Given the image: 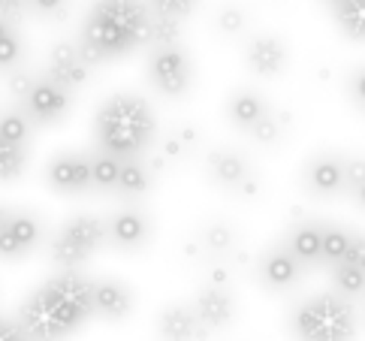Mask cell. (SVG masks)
Listing matches in <instances>:
<instances>
[{"label": "cell", "instance_id": "46", "mask_svg": "<svg viewBox=\"0 0 365 341\" xmlns=\"http://www.w3.org/2000/svg\"><path fill=\"white\" fill-rule=\"evenodd\" d=\"M31 341H34V338H31Z\"/></svg>", "mask_w": 365, "mask_h": 341}, {"label": "cell", "instance_id": "27", "mask_svg": "<svg viewBox=\"0 0 365 341\" xmlns=\"http://www.w3.org/2000/svg\"><path fill=\"white\" fill-rule=\"evenodd\" d=\"M24 166H28V146H16L0 133V185L21 178Z\"/></svg>", "mask_w": 365, "mask_h": 341}, {"label": "cell", "instance_id": "38", "mask_svg": "<svg viewBox=\"0 0 365 341\" xmlns=\"http://www.w3.org/2000/svg\"><path fill=\"white\" fill-rule=\"evenodd\" d=\"M347 94H350V100H354L356 106L365 112V63L350 73V78H347Z\"/></svg>", "mask_w": 365, "mask_h": 341}, {"label": "cell", "instance_id": "6", "mask_svg": "<svg viewBox=\"0 0 365 341\" xmlns=\"http://www.w3.org/2000/svg\"><path fill=\"white\" fill-rule=\"evenodd\" d=\"M148 82L158 94L169 100H181L193 85V63L181 43L173 46H154L148 55Z\"/></svg>", "mask_w": 365, "mask_h": 341}, {"label": "cell", "instance_id": "37", "mask_svg": "<svg viewBox=\"0 0 365 341\" xmlns=\"http://www.w3.org/2000/svg\"><path fill=\"white\" fill-rule=\"evenodd\" d=\"M158 146H160V154L166 157L169 163H175V161H185V157L190 154V151H187L185 146H181V139H178V136L173 133V130H169V133H166V136H163V139L158 142Z\"/></svg>", "mask_w": 365, "mask_h": 341}, {"label": "cell", "instance_id": "32", "mask_svg": "<svg viewBox=\"0 0 365 341\" xmlns=\"http://www.w3.org/2000/svg\"><path fill=\"white\" fill-rule=\"evenodd\" d=\"M181 39V21L169 16H154L151 12V31H148V46H173Z\"/></svg>", "mask_w": 365, "mask_h": 341}, {"label": "cell", "instance_id": "4", "mask_svg": "<svg viewBox=\"0 0 365 341\" xmlns=\"http://www.w3.org/2000/svg\"><path fill=\"white\" fill-rule=\"evenodd\" d=\"M290 332L296 341H354L356 338L354 299L341 296L338 290L302 299L290 314Z\"/></svg>", "mask_w": 365, "mask_h": 341}, {"label": "cell", "instance_id": "24", "mask_svg": "<svg viewBox=\"0 0 365 341\" xmlns=\"http://www.w3.org/2000/svg\"><path fill=\"white\" fill-rule=\"evenodd\" d=\"M329 275H332V287L341 296H347V299L365 296V269L347 263V260H338V263L329 266Z\"/></svg>", "mask_w": 365, "mask_h": 341}, {"label": "cell", "instance_id": "34", "mask_svg": "<svg viewBox=\"0 0 365 341\" xmlns=\"http://www.w3.org/2000/svg\"><path fill=\"white\" fill-rule=\"evenodd\" d=\"M34 82H36V76L31 70H24L21 63L19 67H12V70H6V91H9V97H16L19 103H24V97L31 94Z\"/></svg>", "mask_w": 365, "mask_h": 341}, {"label": "cell", "instance_id": "10", "mask_svg": "<svg viewBox=\"0 0 365 341\" xmlns=\"http://www.w3.org/2000/svg\"><path fill=\"white\" fill-rule=\"evenodd\" d=\"M151 235V220L139 205L118 208L106 220V245H112L115 251H139Z\"/></svg>", "mask_w": 365, "mask_h": 341}, {"label": "cell", "instance_id": "2", "mask_svg": "<svg viewBox=\"0 0 365 341\" xmlns=\"http://www.w3.org/2000/svg\"><path fill=\"white\" fill-rule=\"evenodd\" d=\"M151 9L145 0H97L82 21L79 55L88 67L118 61L148 46Z\"/></svg>", "mask_w": 365, "mask_h": 341}, {"label": "cell", "instance_id": "13", "mask_svg": "<svg viewBox=\"0 0 365 341\" xmlns=\"http://www.w3.org/2000/svg\"><path fill=\"white\" fill-rule=\"evenodd\" d=\"M43 239V224L34 212H16L6 220V227L0 230V260H21L31 254Z\"/></svg>", "mask_w": 365, "mask_h": 341}, {"label": "cell", "instance_id": "16", "mask_svg": "<svg viewBox=\"0 0 365 341\" xmlns=\"http://www.w3.org/2000/svg\"><path fill=\"white\" fill-rule=\"evenodd\" d=\"M158 335L163 341H205L212 332H208L205 326L200 323L193 305L169 302L160 311V317H158Z\"/></svg>", "mask_w": 365, "mask_h": 341}, {"label": "cell", "instance_id": "29", "mask_svg": "<svg viewBox=\"0 0 365 341\" xmlns=\"http://www.w3.org/2000/svg\"><path fill=\"white\" fill-rule=\"evenodd\" d=\"M284 124H287V115L269 109L263 118H259V121L251 124L247 136H251L257 146H278V142L284 139Z\"/></svg>", "mask_w": 365, "mask_h": 341}, {"label": "cell", "instance_id": "8", "mask_svg": "<svg viewBox=\"0 0 365 341\" xmlns=\"http://www.w3.org/2000/svg\"><path fill=\"white\" fill-rule=\"evenodd\" d=\"M91 73H94V67H88L82 61L79 46L70 43V39H61V43L48 49V63H46L43 76H48L51 82H58L61 88L79 91L91 82Z\"/></svg>", "mask_w": 365, "mask_h": 341}, {"label": "cell", "instance_id": "18", "mask_svg": "<svg viewBox=\"0 0 365 341\" xmlns=\"http://www.w3.org/2000/svg\"><path fill=\"white\" fill-rule=\"evenodd\" d=\"M205 169H208V178H212L217 188L232 190V193H236L239 185H245V181L251 178V163H247V157L232 151V148L212 151L205 157Z\"/></svg>", "mask_w": 365, "mask_h": 341}, {"label": "cell", "instance_id": "5", "mask_svg": "<svg viewBox=\"0 0 365 341\" xmlns=\"http://www.w3.org/2000/svg\"><path fill=\"white\" fill-rule=\"evenodd\" d=\"M103 245H106V220L97 215H76L51 239L48 254L58 269H82Z\"/></svg>", "mask_w": 365, "mask_h": 341}, {"label": "cell", "instance_id": "1", "mask_svg": "<svg viewBox=\"0 0 365 341\" xmlns=\"http://www.w3.org/2000/svg\"><path fill=\"white\" fill-rule=\"evenodd\" d=\"M94 317V278L79 269H61L24 299L19 326L34 341H63Z\"/></svg>", "mask_w": 365, "mask_h": 341}, {"label": "cell", "instance_id": "41", "mask_svg": "<svg viewBox=\"0 0 365 341\" xmlns=\"http://www.w3.org/2000/svg\"><path fill=\"white\" fill-rule=\"evenodd\" d=\"M173 133L181 139V146H185L187 151H193V148L200 146V130L193 127V124H175V127H173Z\"/></svg>", "mask_w": 365, "mask_h": 341}, {"label": "cell", "instance_id": "28", "mask_svg": "<svg viewBox=\"0 0 365 341\" xmlns=\"http://www.w3.org/2000/svg\"><path fill=\"white\" fill-rule=\"evenodd\" d=\"M21 58H24V43L16 31V21L0 16V73L19 67Z\"/></svg>", "mask_w": 365, "mask_h": 341}, {"label": "cell", "instance_id": "23", "mask_svg": "<svg viewBox=\"0 0 365 341\" xmlns=\"http://www.w3.org/2000/svg\"><path fill=\"white\" fill-rule=\"evenodd\" d=\"M118 173H121V157L109 151H97L91 157V190L112 193L115 185H118Z\"/></svg>", "mask_w": 365, "mask_h": 341}, {"label": "cell", "instance_id": "45", "mask_svg": "<svg viewBox=\"0 0 365 341\" xmlns=\"http://www.w3.org/2000/svg\"><path fill=\"white\" fill-rule=\"evenodd\" d=\"M320 4H323L326 9H332V6H338V4H341V0H320Z\"/></svg>", "mask_w": 365, "mask_h": 341}, {"label": "cell", "instance_id": "12", "mask_svg": "<svg viewBox=\"0 0 365 341\" xmlns=\"http://www.w3.org/2000/svg\"><path fill=\"white\" fill-rule=\"evenodd\" d=\"M290 51L275 34H257L245 43V67L259 78H275L287 70Z\"/></svg>", "mask_w": 365, "mask_h": 341}, {"label": "cell", "instance_id": "26", "mask_svg": "<svg viewBox=\"0 0 365 341\" xmlns=\"http://www.w3.org/2000/svg\"><path fill=\"white\" fill-rule=\"evenodd\" d=\"M236 230L227 220H212V224H205L202 230V248L208 251V257H227L232 248H236Z\"/></svg>", "mask_w": 365, "mask_h": 341}, {"label": "cell", "instance_id": "43", "mask_svg": "<svg viewBox=\"0 0 365 341\" xmlns=\"http://www.w3.org/2000/svg\"><path fill=\"white\" fill-rule=\"evenodd\" d=\"M347 196H350V200H354V203L362 208V212H365V181H362V185H356Z\"/></svg>", "mask_w": 365, "mask_h": 341}, {"label": "cell", "instance_id": "14", "mask_svg": "<svg viewBox=\"0 0 365 341\" xmlns=\"http://www.w3.org/2000/svg\"><path fill=\"white\" fill-rule=\"evenodd\" d=\"M302 185L317 200L344 193V157L338 154H314L302 169Z\"/></svg>", "mask_w": 365, "mask_h": 341}, {"label": "cell", "instance_id": "30", "mask_svg": "<svg viewBox=\"0 0 365 341\" xmlns=\"http://www.w3.org/2000/svg\"><path fill=\"white\" fill-rule=\"evenodd\" d=\"M215 31L220 36H242L247 31V12L239 4H224L215 12Z\"/></svg>", "mask_w": 365, "mask_h": 341}, {"label": "cell", "instance_id": "39", "mask_svg": "<svg viewBox=\"0 0 365 341\" xmlns=\"http://www.w3.org/2000/svg\"><path fill=\"white\" fill-rule=\"evenodd\" d=\"M344 260L347 263H354V266H359V269H365V233L350 230V245H347Z\"/></svg>", "mask_w": 365, "mask_h": 341}, {"label": "cell", "instance_id": "7", "mask_svg": "<svg viewBox=\"0 0 365 341\" xmlns=\"http://www.w3.org/2000/svg\"><path fill=\"white\" fill-rule=\"evenodd\" d=\"M70 103H73V91L61 88L58 82H51L48 76H40L34 82L31 94L24 97L21 109H24V115L31 118V124L48 127V124H58V121L67 118Z\"/></svg>", "mask_w": 365, "mask_h": 341}, {"label": "cell", "instance_id": "42", "mask_svg": "<svg viewBox=\"0 0 365 341\" xmlns=\"http://www.w3.org/2000/svg\"><path fill=\"white\" fill-rule=\"evenodd\" d=\"M28 12V0H0V16L9 21H19Z\"/></svg>", "mask_w": 365, "mask_h": 341}, {"label": "cell", "instance_id": "20", "mask_svg": "<svg viewBox=\"0 0 365 341\" xmlns=\"http://www.w3.org/2000/svg\"><path fill=\"white\" fill-rule=\"evenodd\" d=\"M272 106L266 103V97L259 94V91L254 88H239V91H232V97L227 100V121L242 130V133H247L251 130L254 121H259Z\"/></svg>", "mask_w": 365, "mask_h": 341}, {"label": "cell", "instance_id": "3", "mask_svg": "<svg viewBox=\"0 0 365 341\" xmlns=\"http://www.w3.org/2000/svg\"><path fill=\"white\" fill-rule=\"evenodd\" d=\"M154 133H158V118H154L145 97L139 94H112L94 118V136L100 151L115 157H139L145 151Z\"/></svg>", "mask_w": 365, "mask_h": 341}, {"label": "cell", "instance_id": "31", "mask_svg": "<svg viewBox=\"0 0 365 341\" xmlns=\"http://www.w3.org/2000/svg\"><path fill=\"white\" fill-rule=\"evenodd\" d=\"M31 118L24 112H4L0 115V133H4L9 142L16 146H28L31 142Z\"/></svg>", "mask_w": 365, "mask_h": 341}, {"label": "cell", "instance_id": "33", "mask_svg": "<svg viewBox=\"0 0 365 341\" xmlns=\"http://www.w3.org/2000/svg\"><path fill=\"white\" fill-rule=\"evenodd\" d=\"M148 9L154 16H169V19H178L185 21L193 9H197L200 0H145Z\"/></svg>", "mask_w": 365, "mask_h": 341}, {"label": "cell", "instance_id": "19", "mask_svg": "<svg viewBox=\"0 0 365 341\" xmlns=\"http://www.w3.org/2000/svg\"><path fill=\"white\" fill-rule=\"evenodd\" d=\"M284 248L290 251L305 269H317L320 263V224L317 220H299L287 230Z\"/></svg>", "mask_w": 365, "mask_h": 341}, {"label": "cell", "instance_id": "11", "mask_svg": "<svg viewBox=\"0 0 365 341\" xmlns=\"http://www.w3.org/2000/svg\"><path fill=\"white\" fill-rule=\"evenodd\" d=\"M46 181L51 190L63 196H76L91 190V157L88 154H58L46 166Z\"/></svg>", "mask_w": 365, "mask_h": 341}, {"label": "cell", "instance_id": "44", "mask_svg": "<svg viewBox=\"0 0 365 341\" xmlns=\"http://www.w3.org/2000/svg\"><path fill=\"white\" fill-rule=\"evenodd\" d=\"M9 215H12V208L9 205H0V230L6 227V220H9Z\"/></svg>", "mask_w": 365, "mask_h": 341}, {"label": "cell", "instance_id": "25", "mask_svg": "<svg viewBox=\"0 0 365 341\" xmlns=\"http://www.w3.org/2000/svg\"><path fill=\"white\" fill-rule=\"evenodd\" d=\"M350 245V227L338 224H320V263L332 266L338 260H344Z\"/></svg>", "mask_w": 365, "mask_h": 341}, {"label": "cell", "instance_id": "15", "mask_svg": "<svg viewBox=\"0 0 365 341\" xmlns=\"http://www.w3.org/2000/svg\"><path fill=\"white\" fill-rule=\"evenodd\" d=\"M193 311H197L200 323L208 332H220L236 320V299H232L230 287L220 284H205L193 296Z\"/></svg>", "mask_w": 365, "mask_h": 341}, {"label": "cell", "instance_id": "35", "mask_svg": "<svg viewBox=\"0 0 365 341\" xmlns=\"http://www.w3.org/2000/svg\"><path fill=\"white\" fill-rule=\"evenodd\" d=\"M28 9L36 19L46 21H63L70 16V0H28Z\"/></svg>", "mask_w": 365, "mask_h": 341}, {"label": "cell", "instance_id": "9", "mask_svg": "<svg viewBox=\"0 0 365 341\" xmlns=\"http://www.w3.org/2000/svg\"><path fill=\"white\" fill-rule=\"evenodd\" d=\"M302 272H305V266L287 251L284 242L269 248V251L259 254V260H257V278L272 293H284V290H290V287H296L302 281Z\"/></svg>", "mask_w": 365, "mask_h": 341}, {"label": "cell", "instance_id": "17", "mask_svg": "<svg viewBox=\"0 0 365 341\" xmlns=\"http://www.w3.org/2000/svg\"><path fill=\"white\" fill-rule=\"evenodd\" d=\"M133 311V290L118 278H100L94 281V317L121 323Z\"/></svg>", "mask_w": 365, "mask_h": 341}, {"label": "cell", "instance_id": "36", "mask_svg": "<svg viewBox=\"0 0 365 341\" xmlns=\"http://www.w3.org/2000/svg\"><path fill=\"white\" fill-rule=\"evenodd\" d=\"M365 181V157H344V193Z\"/></svg>", "mask_w": 365, "mask_h": 341}, {"label": "cell", "instance_id": "40", "mask_svg": "<svg viewBox=\"0 0 365 341\" xmlns=\"http://www.w3.org/2000/svg\"><path fill=\"white\" fill-rule=\"evenodd\" d=\"M0 341H31V338L24 335L19 320H12V317H6V314H0Z\"/></svg>", "mask_w": 365, "mask_h": 341}, {"label": "cell", "instance_id": "21", "mask_svg": "<svg viewBox=\"0 0 365 341\" xmlns=\"http://www.w3.org/2000/svg\"><path fill=\"white\" fill-rule=\"evenodd\" d=\"M338 34L350 43H365V0H341L329 9Z\"/></svg>", "mask_w": 365, "mask_h": 341}, {"label": "cell", "instance_id": "22", "mask_svg": "<svg viewBox=\"0 0 365 341\" xmlns=\"http://www.w3.org/2000/svg\"><path fill=\"white\" fill-rule=\"evenodd\" d=\"M151 181H154V175L148 173L145 163L136 161V157H124L115 193H121L124 200H139V196H145L151 190Z\"/></svg>", "mask_w": 365, "mask_h": 341}]
</instances>
